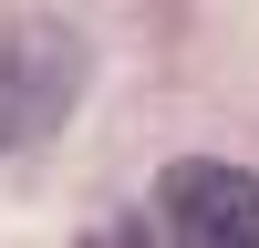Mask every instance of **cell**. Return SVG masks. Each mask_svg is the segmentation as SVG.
Masks as SVG:
<instances>
[{"label":"cell","instance_id":"6da1fadb","mask_svg":"<svg viewBox=\"0 0 259 248\" xmlns=\"http://www.w3.org/2000/svg\"><path fill=\"white\" fill-rule=\"evenodd\" d=\"M156 227L177 248H259V176L218 155H177L156 176Z\"/></svg>","mask_w":259,"mask_h":248},{"label":"cell","instance_id":"7a4b0ae2","mask_svg":"<svg viewBox=\"0 0 259 248\" xmlns=\"http://www.w3.org/2000/svg\"><path fill=\"white\" fill-rule=\"evenodd\" d=\"M73 83H83L73 31H52V21H0V155L31 145L41 124H62Z\"/></svg>","mask_w":259,"mask_h":248}]
</instances>
